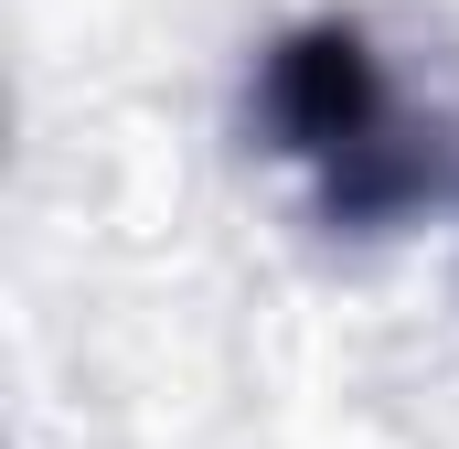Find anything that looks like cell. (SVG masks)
Returning a JSON list of instances; mask_svg holds the SVG:
<instances>
[{"instance_id":"1","label":"cell","mask_w":459,"mask_h":449,"mask_svg":"<svg viewBox=\"0 0 459 449\" xmlns=\"http://www.w3.org/2000/svg\"><path fill=\"white\" fill-rule=\"evenodd\" d=\"M256 139L310 182L332 235H395L438 193V139L395 97L363 22H299L256 54Z\"/></svg>"}]
</instances>
